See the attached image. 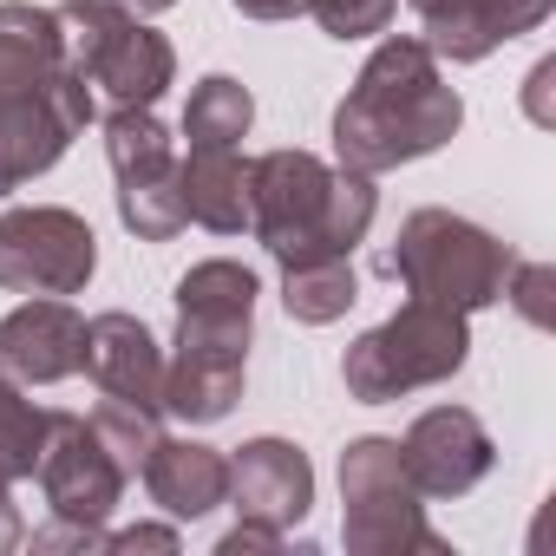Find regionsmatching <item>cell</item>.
Instances as JSON below:
<instances>
[{"label": "cell", "instance_id": "4", "mask_svg": "<svg viewBox=\"0 0 556 556\" xmlns=\"http://www.w3.org/2000/svg\"><path fill=\"white\" fill-rule=\"evenodd\" d=\"M510 242H497L491 229H478L471 216L452 210H413L400 223V236L380 249V275L400 282L413 302L452 308V315H478L491 302H504L510 282Z\"/></svg>", "mask_w": 556, "mask_h": 556}, {"label": "cell", "instance_id": "12", "mask_svg": "<svg viewBox=\"0 0 556 556\" xmlns=\"http://www.w3.org/2000/svg\"><path fill=\"white\" fill-rule=\"evenodd\" d=\"M86 361V315L66 295H34L0 321V380L60 387Z\"/></svg>", "mask_w": 556, "mask_h": 556}, {"label": "cell", "instance_id": "29", "mask_svg": "<svg viewBox=\"0 0 556 556\" xmlns=\"http://www.w3.org/2000/svg\"><path fill=\"white\" fill-rule=\"evenodd\" d=\"M21 543V510H14V484L0 478V549H14Z\"/></svg>", "mask_w": 556, "mask_h": 556}, {"label": "cell", "instance_id": "5", "mask_svg": "<svg viewBox=\"0 0 556 556\" xmlns=\"http://www.w3.org/2000/svg\"><path fill=\"white\" fill-rule=\"evenodd\" d=\"M53 21H60L66 66L112 105H157L164 86L177 79L170 40L144 27L138 8H125V0H60Z\"/></svg>", "mask_w": 556, "mask_h": 556}, {"label": "cell", "instance_id": "2", "mask_svg": "<svg viewBox=\"0 0 556 556\" xmlns=\"http://www.w3.org/2000/svg\"><path fill=\"white\" fill-rule=\"evenodd\" d=\"M255 334V268L216 255L177 282V354L164 361V413L216 426L236 413Z\"/></svg>", "mask_w": 556, "mask_h": 556}, {"label": "cell", "instance_id": "6", "mask_svg": "<svg viewBox=\"0 0 556 556\" xmlns=\"http://www.w3.org/2000/svg\"><path fill=\"white\" fill-rule=\"evenodd\" d=\"M471 354V334H465V315L452 308H432V302H406L400 315H387L380 328H367L348 361H341V380L361 406H387V400H406L419 387H445Z\"/></svg>", "mask_w": 556, "mask_h": 556}, {"label": "cell", "instance_id": "16", "mask_svg": "<svg viewBox=\"0 0 556 556\" xmlns=\"http://www.w3.org/2000/svg\"><path fill=\"white\" fill-rule=\"evenodd\" d=\"M138 478H144L151 504L164 517H177V523H197V517H210L229 497V458L216 445H197V439H164L157 432V445H151Z\"/></svg>", "mask_w": 556, "mask_h": 556}, {"label": "cell", "instance_id": "25", "mask_svg": "<svg viewBox=\"0 0 556 556\" xmlns=\"http://www.w3.org/2000/svg\"><path fill=\"white\" fill-rule=\"evenodd\" d=\"M34 549H105V530L99 523H53V530H40L34 536Z\"/></svg>", "mask_w": 556, "mask_h": 556}, {"label": "cell", "instance_id": "8", "mask_svg": "<svg viewBox=\"0 0 556 556\" xmlns=\"http://www.w3.org/2000/svg\"><path fill=\"white\" fill-rule=\"evenodd\" d=\"M105 157L118 177V216L138 242H170L184 216V157L151 105H112L105 118Z\"/></svg>", "mask_w": 556, "mask_h": 556}, {"label": "cell", "instance_id": "20", "mask_svg": "<svg viewBox=\"0 0 556 556\" xmlns=\"http://www.w3.org/2000/svg\"><path fill=\"white\" fill-rule=\"evenodd\" d=\"M249 125H255V99L229 73H210L184 105V144L190 151H236L249 138Z\"/></svg>", "mask_w": 556, "mask_h": 556}, {"label": "cell", "instance_id": "30", "mask_svg": "<svg viewBox=\"0 0 556 556\" xmlns=\"http://www.w3.org/2000/svg\"><path fill=\"white\" fill-rule=\"evenodd\" d=\"M125 8H138V14H164V8H177V0H125Z\"/></svg>", "mask_w": 556, "mask_h": 556}, {"label": "cell", "instance_id": "10", "mask_svg": "<svg viewBox=\"0 0 556 556\" xmlns=\"http://www.w3.org/2000/svg\"><path fill=\"white\" fill-rule=\"evenodd\" d=\"M34 478H40L53 517L99 523V530H105V517L118 510V497L131 484L118 471V458L105 452V439L92 432V419H79V413H53V432H47V452H40Z\"/></svg>", "mask_w": 556, "mask_h": 556}, {"label": "cell", "instance_id": "9", "mask_svg": "<svg viewBox=\"0 0 556 556\" xmlns=\"http://www.w3.org/2000/svg\"><path fill=\"white\" fill-rule=\"evenodd\" d=\"M99 268V236L60 203L0 216V289L8 295H79Z\"/></svg>", "mask_w": 556, "mask_h": 556}, {"label": "cell", "instance_id": "17", "mask_svg": "<svg viewBox=\"0 0 556 556\" xmlns=\"http://www.w3.org/2000/svg\"><path fill=\"white\" fill-rule=\"evenodd\" d=\"M66 73L73 66L60 53L53 8H34V0H0V99L53 92Z\"/></svg>", "mask_w": 556, "mask_h": 556}, {"label": "cell", "instance_id": "7", "mask_svg": "<svg viewBox=\"0 0 556 556\" xmlns=\"http://www.w3.org/2000/svg\"><path fill=\"white\" fill-rule=\"evenodd\" d=\"M341 543L354 556H445V536L426 523V497L406 478L400 439H354L341 452Z\"/></svg>", "mask_w": 556, "mask_h": 556}, {"label": "cell", "instance_id": "13", "mask_svg": "<svg viewBox=\"0 0 556 556\" xmlns=\"http://www.w3.org/2000/svg\"><path fill=\"white\" fill-rule=\"evenodd\" d=\"M236 517L249 523H268V530H295L308 510H315V465L302 445L289 439H249L236 445L229 458V497Z\"/></svg>", "mask_w": 556, "mask_h": 556}, {"label": "cell", "instance_id": "14", "mask_svg": "<svg viewBox=\"0 0 556 556\" xmlns=\"http://www.w3.org/2000/svg\"><path fill=\"white\" fill-rule=\"evenodd\" d=\"M426 27V47L432 60H452V66H478L491 60L497 47L536 34L549 21L556 0H406Z\"/></svg>", "mask_w": 556, "mask_h": 556}, {"label": "cell", "instance_id": "19", "mask_svg": "<svg viewBox=\"0 0 556 556\" xmlns=\"http://www.w3.org/2000/svg\"><path fill=\"white\" fill-rule=\"evenodd\" d=\"M361 302V275L354 255H315V262H289L282 268V308L302 328H328Z\"/></svg>", "mask_w": 556, "mask_h": 556}, {"label": "cell", "instance_id": "21", "mask_svg": "<svg viewBox=\"0 0 556 556\" xmlns=\"http://www.w3.org/2000/svg\"><path fill=\"white\" fill-rule=\"evenodd\" d=\"M47 432H53V413L34 406L27 387L0 380V478H8V484L34 478V465L47 452Z\"/></svg>", "mask_w": 556, "mask_h": 556}, {"label": "cell", "instance_id": "3", "mask_svg": "<svg viewBox=\"0 0 556 556\" xmlns=\"http://www.w3.org/2000/svg\"><path fill=\"white\" fill-rule=\"evenodd\" d=\"M380 210L374 177L321 164L315 151H262L249 157V229L275 262L354 255Z\"/></svg>", "mask_w": 556, "mask_h": 556}, {"label": "cell", "instance_id": "23", "mask_svg": "<svg viewBox=\"0 0 556 556\" xmlns=\"http://www.w3.org/2000/svg\"><path fill=\"white\" fill-rule=\"evenodd\" d=\"M328 40H374L393 27V0H308Z\"/></svg>", "mask_w": 556, "mask_h": 556}, {"label": "cell", "instance_id": "22", "mask_svg": "<svg viewBox=\"0 0 556 556\" xmlns=\"http://www.w3.org/2000/svg\"><path fill=\"white\" fill-rule=\"evenodd\" d=\"M92 432L105 439V452L118 458V471H125V478H138V471H144V458H151V445H157V413L125 406V400H105V406L92 413Z\"/></svg>", "mask_w": 556, "mask_h": 556}, {"label": "cell", "instance_id": "26", "mask_svg": "<svg viewBox=\"0 0 556 556\" xmlns=\"http://www.w3.org/2000/svg\"><path fill=\"white\" fill-rule=\"evenodd\" d=\"M105 549H177L170 523H138V530H105Z\"/></svg>", "mask_w": 556, "mask_h": 556}, {"label": "cell", "instance_id": "18", "mask_svg": "<svg viewBox=\"0 0 556 556\" xmlns=\"http://www.w3.org/2000/svg\"><path fill=\"white\" fill-rule=\"evenodd\" d=\"M184 216L210 236L249 229V157L236 151H184Z\"/></svg>", "mask_w": 556, "mask_h": 556}, {"label": "cell", "instance_id": "28", "mask_svg": "<svg viewBox=\"0 0 556 556\" xmlns=\"http://www.w3.org/2000/svg\"><path fill=\"white\" fill-rule=\"evenodd\" d=\"M229 8L249 21H295V14H308V0H229Z\"/></svg>", "mask_w": 556, "mask_h": 556}, {"label": "cell", "instance_id": "1", "mask_svg": "<svg viewBox=\"0 0 556 556\" xmlns=\"http://www.w3.org/2000/svg\"><path fill=\"white\" fill-rule=\"evenodd\" d=\"M465 99L445 86L426 40H380L348 99L334 105V157L341 170L387 177L413 157H432L458 138Z\"/></svg>", "mask_w": 556, "mask_h": 556}, {"label": "cell", "instance_id": "27", "mask_svg": "<svg viewBox=\"0 0 556 556\" xmlns=\"http://www.w3.org/2000/svg\"><path fill=\"white\" fill-rule=\"evenodd\" d=\"M216 549H223V556H236V549H282V530H268V523H249V517H242Z\"/></svg>", "mask_w": 556, "mask_h": 556}, {"label": "cell", "instance_id": "11", "mask_svg": "<svg viewBox=\"0 0 556 556\" xmlns=\"http://www.w3.org/2000/svg\"><path fill=\"white\" fill-rule=\"evenodd\" d=\"M400 458H406V478L419 484V497H465L497 465V445H491V432H484L478 413L432 406V413H419L406 426Z\"/></svg>", "mask_w": 556, "mask_h": 556}, {"label": "cell", "instance_id": "15", "mask_svg": "<svg viewBox=\"0 0 556 556\" xmlns=\"http://www.w3.org/2000/svg\"><path fill=\"white\" fill-rule=\"evenodd\" d=\"M79 374L105 393V400H125V406H144V413H164V348L151 341V328L138 315H99L86 321V361Z\"/></svg>", "mask_w": 556, "mask_h": 556}, {"label": "cell", "instance_id": "24", "mask_svg": "<svg viewBox=\"0 0 556 556\" xmlns=\"http://www.w3.org/2000/svg\"><path fill=\"white\" fill-rule=\"evenodd\" d=\"M504 295L523 308V321L543 328V321H549V268H543V262H517L510 282H504Z\"/></svg>", "mask_w": 556, "mask_h": 556}]
</instances>
